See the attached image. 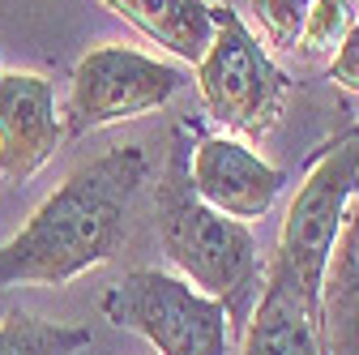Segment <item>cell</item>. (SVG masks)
<instances>
[{"mask_svg": "<svg viewBox=\"0 0 359 355\" xmlns=\"http://www.w3.org/2000/svg\"><path fill=\"white\" fill-rule=\"evenodd\" d=\"M146 180L150 159L133 142L77 163L18 227V236L0 244V291L18 283L65 287L111 261L128 236V214Z\"/></svg>", "mask_w": 359, "mask_h": 355, "instance_id": "6da1fadb", "label": "cell"}, {"mask_svg": "<svg viewBox=\"0 0 359 355\" xmlns=\"http://www.w3.org/2000/svg\"><path fill=\"white\" fill-rule=\"evenodd\" d=\"M81 347H90L86 326L52 321L39 313H22V308L0 321V355H77Z\"/></svg>", "mask_w": 359, "mask_h": 355, "instance_id": "8fae6325", "label": "cell"}, {"mask_svg": "<svg viewBox=\"0 0 359 355\" xmlns=\"http://www.w3.org/2000/svg\"><path fill=\"white\" fill-rule=\"evenodd\" d=\"M189 154H193V133H189V124H175L167 167L154 185L158 248L180 270V279H189L197 291L214 295L227 308V326L236 338V334H244L248 313L265 283L261 248H257V236L248 232V223L227 218L222 210H214L197 197L193 175H189Z\"/></svg>", "mask_w": 359, "mask_h": 355, "instance_id": "7a4b0ae2", "label": "cell"}, {"mask_svg": "<svg viewBox=\"0 0 359 355\" xmlns=\"http://www.w3.org/2000/svg\"><path fill=\"white\" fill-rule=\"evenodd\" d=\"M103 5L120 13L133 30H142L150 43L189 65L205 56L214 39V13L205 0H103Z\"/></svg>", "mask_w": 359, "mask_h": 355, "instance_id": "30bf717a", "label": "cell"}, {"mask_svg": "<svg viewBox=\"0 0 359 355\" xmlns=\"http://www.w3.org/2000/svg\"><path fill=\"white\" fill-rule=\"evenodd\" d=\"M308 9H312V0H252L248 5L252 22L265 34V48H274V52H295Z\"/></svg>", "mask_w": 359, "mask_h": 355, "instance_id": "4fadbf2b", "label": "cell"}, {"mask_svg": "<svg viewBox=\"0 0 359 355\" xmlns=\"http://www.w3.org/2000/svg\"><path fill=\"white\" fill-rule=\"evenodd\" d=\"M330 81L346 86V91H359V22L342 34V43L334 48V60H330Z\"/></svg>", "mask_w": 359, "mask_h": 355, "instance_id": "5bb4252c", "label": "cell"}, {"mask_svg": "<svg viewBox=\"0 0 359 355\" xmlns=\"http://www.w3.org/2000/svg\"><path fill=\"white\" fill-rule=\"evenodd\" d=\"M103 317L158 355H231L227 308L167 270H133L103 295Z\"/></svg>", "mask_w": 359, "mask_h": 355, "instance_id": "277c9868", "label": "cell"}, {"mask_svg": "<svg viewBox=\"0 0 359 355\" xmlns=\"http://www.w3.org/2000/svg\"><path fill=\"white\" fill-rule=\"evenodd\" d=\"M214 39L197 69V91L214 124L240 142H257L278 124L291 95V77L274 65L269 48L248 30L231 5H210Z\"/></svg>", "mask_w": 359, "mask_h": 355, "instance_id": "3957f363", "label": "cell"}, {"mask_svg": "<svg viewBox=\"0 0 359 355\" xmlns=\"http://www.w3.org/2000/svg\"><path fill=\"white\" fill-rule=\"evenodd\" d=\"M355 22H359V18H355V0H312L295 52H299V56H321V52L338 48L342 34H346Z\"/></svg>", "mask_w": 359, "mask_h": 355, "instance_id": "7c38bea8", "label": "cell"}, {"mask_svg": "<svg viewBox=\"0 0 359 355\" xmlns=\"http://www.w3.org/2000/svg\"><path fill=\"white\" fill-rule=\"evenodd\" d=\"M60 142L56 86L39 73H0V175L26 185Z\"/></svg>", "mask_w": 359, "mask_h": 355, "instance_id": "52a82bcc", "label": "cell"}, {"mask_svg": "<svg viewBox=\"0 0 359 355\" xmlns=\"http://www.w3.org/2000/svg\"><path fill=\"white\" fill-rule=\"evenodd\" d=\"M321 351L359 355V197H351L321 279Z\"/></svg>", "mask_w": 359, "mask_h": 355, "instance_id": "9c48e42d", "label": "cell"}, {"mask_svg": "<svg viewBox=\"0 0 359 355\" xmlns=\"http://www.w3.org/2000/svg\"><path fill=\"white\" fill-rule=\"evenodd\" d=\"M180 86L184 73L171 60L137 52L128 43H99L73 65L69 99L60 107L65 138H86L90 128L158 112Z\"/></svg>", "mask_w": 359, "mask_h": 355, "instance_id": "5b68a950", "label": "cell"}, {"mask_svg": "<svg viewBox=\"0 0 359 355\" xmlns=\"http://www.w3.org/2000/svg\"><path fill=\"white\" fill-rule=\"evenodd\" d=\"M189 175L205 206L222 210L227 218H240V223L265 218L287 189V171L265 163L248 142L231 138V133H201L189 154Z\"/></svg>", "mask_w": 359, "mask_h": 355, "instance_id": "8992f818", "label": "cell"}, {"mask_svg": "<svg viewBox=\"0 0 359 355\" xmlns=\"http://www.w3.org/2000/svg\"><path fill=\"white\" fill-rule=\"evenodd\" d=\"M240 338H244L240 355H325L312 304L287 274L269 270V265Z\"/></svg>", "mask_w": 359, "mask_h": 355, "instance_id": "ba28073f", "label": "cell"}]
</instances>
